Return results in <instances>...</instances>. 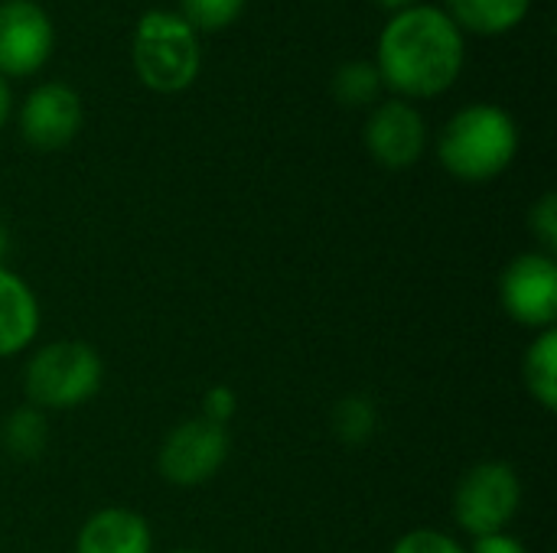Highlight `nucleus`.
Listing matches in <instances>:
<instances>
[{
	"label": "nucleus",
	"mask_w": 557,
	"mask_h": 553,
	"mask_svg": "<svg viewBox=\"0 0 557 553\" xmlns=\"http://www.w3.org/2000/svg\"><path fill=\"white\" fill-rule=\"evenodd\" d=\"M525 388L529 394L545 407L555 411L557 407V329H545L539 332V339L532 342V349L525 352Z\"/></svg>",
	"instance_id": "nucleus-14"
},
{
	"label": "nucleus",
	"mask_w": 557,
	"mask_h": 553,
	"mask_svg": "<svg viewBox=\"0 0 557 553\" xmlns=\"http://www.w3.org/2000/svg\"><path fill=\"white\" fill-rule=\"evenodd\" d=\"M101 378L104 368L98 352L78 339H65V342L42 345L29 359L23 385L36 407L69 411L91 401L101 388Z\"/></svg>",
	"instance_id": "nucleus-4"
},
{
	"label": "nucleus",
	"mask_w": 557,
	"mask_h": 553,
	"mask_svg": "<svg viewBox=\"0 0 557 553\" xmlns=\"http://www.w3.org/2000/svg\"><path fill=\"white\" fill-rule=\"evenodd\" d=\"M362 137L375 163H382L385 169H408L424 156L428 121L411 101L388 98L372 108Z\"/></svg>",
	"instance_id": "nucleus-10"
},
{
	"label": "nucleus",
	"mask_w": 557,
	"mask_h": 553,
	"mask_svg": "<svg viewBox=\"0 0 557 553\" xmlns=\"http://www.w3.org/2000/svg\"><path fill=\"white\" fill-rule=\"evenodd\" d=\"M529 225H532L535 238H539L548 251H555L557 248V196L555 192H545V196L532 205Z\"/></svg>",
	"instance_id": "nucleus-19"
},
{
	"label": "nucleus",
	"mask_w": 557,
	"mask_h": 553,
	"mask_svg": "<svg viewBox=\"0 0 557 553\" xmlns=\"http://www.w3.org/2000/svg\"><path fill=\"white\" fill-rule=\"evenodd\" d=\"M235 411H238V398H235V391H232V388L215 385V388H209V391H206V398H202V417H206V420H212V424L225 427V424L235 417Z\"/></svg>",
	"instance_id": "nucleus-21"
},
{
	"label": "nucleus",
	"mask_w": 557,
	"mask_h": 553,
	"mask_svg": "<svg viewBox=\"0 0 557 553\" xmlns=\"http://www.w3.org/2000/svg\"><path fill=\"white\" fill-rule=\"evenodd\" d=\"M55 46V26L36 0L0 3V78L36 75Z\"/></svg>",
	"instance_id": "nucleus-8"
},
{
	"label": "nucleus",
	"mask_w": 557,
	"mask_h": 553,
	"mask_svg": "<svg viewBox=\"0 0 557 553\" xmlns=\"http://www.w3.org/2000/svg\"><path fill=\"white\" fill-rule=\"evenodd\" d=\"M470 553H529L522 548V541H516L512 535L499 531V535H486V538H476L473 551Z\"/></svg>",
	"instance_id": "nucleus-22"
},
{
	"label": "nucleus",
	"mask_w": 557,
	"mask_h": 553,
	"mask_svg": "<svg viewBox=\"0 0 557 553\" xmlns=\"http://www.w3.org/2000/svg\"><path fill=\"white\" fill-rule=\"evenodd\" d=\"M39 332L36 293L7 267H0V359L29 349Z\"/></svg>",
	"instance_id": "nucleus-12"
},
{
	"label": "nucleus",
	"mask_w": 557,
	"mask_h": 553,
	"mask_svg": "<svg viewBox=\"0 0 557 553\" xmlns=\"http://www.w3.org/2000/svg\"><path fill=\"white\" fill-rule=\"evenodd\" d=\"M392 553H470V551H463L454 538H447V535H441V531H411V535H405V538L395 544V551Z\"/></svg>",
	"instance_id": "nucleus-20"
},
{
	"label": "nucleus",
	"mask_w": 557,
	"mask_h": 553,
	"mask_svg": "<svg viewBox=\"0 0 557 553\" xmlns=\"http://www.w3.org/2000/svg\"><path fill=\"white\" fill-rule=\"evenodd\" d=\"M131 62L144 88L157 95L186 91L202 68L199 33L176 13L153 7L140 13L131 39Z\"/></svg>",
	"instance_id": "nucleus-3"
},
{
	"label": "nucleus",
	"mask_w": 557,
	"mask_h": 553,
	"mask_svg": "<svg viewBox=\"0 0 557 553\" xmlns=\"http://www.w3.org/2000/svg\"><path fill=\"white\" fill-rule=\"evenodd\" d=\"M49 443V424L36 407H20L3 424V447L16 460H36L42 456Z\"/></svg>",
	"instance_id": "nucleus-16"
},
{
	"label": "nucleus",
	"mask_w": 557,
	"mask_h": 553,
	"mask_svg": "<svg viewBox=\"0 0 557 553\" xmlns=\"http://www.w3.org/2000/svg\"><path fill=\"white\" fill-rule=\"evenodd\" d=\"M10 108H13L10 85H7V78H0V130H3V124L10 121Z\"/></svg>",
	"instance_id": "nucleus-23"
},
{
	"label": "nucleus",
	"mask_w": 557,
	"mask_h": 553,
	"mask_svg": "<svg viewBox=\"0 0 557 553\" xmlns=\"http://www.w3.org/2000/svg\"><path fill=\"white\" fill-rule=\"evenodd\" d=\"M82 121H85L82 95L65 81L36 85L20 108V134L33 150L42 153L69 147L82 130Z\"/></svg>",
	"instance_id": "nucleus-9"
},
{
	"label": "nucleus",
	"mask_w": 557,
	"mask_h": 553,
	"mask_svg": "<svg viewBox=\"0 0 557 553\" xmlns=\"http://www.w3.org/2000/svg\"><path fill=\"white\" fill-rule=\"evenodd\" d=\"M375 427H379V414H375V404L369 398L349 394L333 407V430L346 447L369 443Z\"/></svg>",
	"instance_id": "nucleus-17"
},
{
	"label": "nucleus",
	"mask_w": 557,
	"mask_h": 553,
	"mask_svg": "<svg viewBox=\"0 0 557 553\" xmlns=\"http://www.w3.org/2000/svg\"><path fill=\"white\" fill-rule=\"evenodd\" d=\"M463 62L467 39L437 3H414L392 13L375 42L382 88L401 101L441 98L463 75Z\"/></svg>",
	"instance_id": "nucleus-1"
},
{
	"label": "nucleus",
	"mask_w": 557,
	"mask_h": 553,
	"mask_svg": "<svg viewBox=\"0 0 557 553\" xmlns=\"http://www.w3.org/2000/svg\"><path fill=\"white\" fill-rule=\"evenodd\" d=\"M444 10L460 33L503 36L525 23L532 0H444Z\"/></svg>",
	"instance_id": "nucleus-13"
},
{
	"label": "nucleus",
	"mask_w": 557,
	"mask_h": 553,
	"mask_svg": "<svg viewBox=\"0 0 557 553\" xmlns=\"http://www.w3.org/2000/svg\"><path fill=\"white\" fill-rule=\"evenodd\" d=\"M173 553H202V551H173Z\"/></svg>",
	"instance_id": "nucleus-26"
},
{
	"label": "nucleus",
	"mask_w": 557,
	"mask_h": 553,
	"mask_svg": "<svg viewBox=\"0 0 557 553\" xmlns=\"http://www.w3.org/2000/svg\"><path fill=\"white\" fill-rule=\"evenodd\" d=\"M232 440L228 430L196 417V420H183L160 447V476L173 486H202L209 482L228 460Z\"/></svg>",
	"instance_id": "nucleus-6"
},
{
	"label": "nucleus",
	"mask_w": 557,
	"mask_h": 553,
	"mask_svg": "<svg viewBox=\"0 0 557 553\" xmlns=\"http://www.w3.org/2000/svg\"><path fill=\"white\" fill-rule=\"evenodd\" d=\"M379 7H385V10H392V13H398V10H408V7H414V3H421V0H375Z\"/></svg>",
	"instance_id": "nucleus-24"
},
{
	"label": "nucleus",
	"mask_w": 557,
	"mask_h": 553,
	"mask_svg": "<svg viewBox=\"0 0 557 553\" xmlns=\"http://www.w3.org/2000/svg\"><path fill=\"white\" fill-rule=\"evenodd\" d=\"M499 300L509 319L529 329H555L557 264L552 254H519L499 280Z\"/></svg>",
	"instance_id": "nucleus-7"
},
{
	"label": "nucleus",
	"mask_w": 557,
	"mask_h": 553,
	"mask_svg": "<svg viewBox=\"0 0 557 553\" xmlns=\"http://www.w3.org/2000/svg\"><path fill=\"white\" fill-rule=\"evenodd\" d=\"M519 153V127L499 104L460 108L437 137L441 166L463 183H490L503 176Z\"/></svg>",
	"instance_id": "nucleus-2"
},
{
	"label": "nucleus",
	"mask_w": 557,
	"mask_h": 553,
	"mask_svg": "<svg viewBox=\"0 0 557 553\" xmlns=\"http://www.w3.org/2000/svg\"><path fill=\"white\" fill-rule=\"evenodd\" d=\"M248 0H180V16L199 33H219L245 13Z\"/></svg>",
	"instance_id": "nucleus-18"
},
{
	"label": "nucleus",
	"mask_w": 557,
	"mask_h": 553,
	"mask_svg": "<svg viewBox=\"0 0 557 553\" xmlns=\"http://www.w3.org/2000/svg\"><path fill=\"white\" fill-rule=\"evenodd\" d=\"M153 538L147 521L127 508H104L91 515L75 541V553H150Z\"/></svg>",
	"instance_id": "nucleus-11"
},
{
	"label": "nucleus",
	"mask_w": 557,
	"mask_h": 553,
	"mask_svg": "<svg viewBox=\"0 0 557 553\" xmlns=\"http://www.w3.org/2000/svg\"><path fill=\"white\" fill-rule=\"evenodd\" d=\"M3 251H7V231L0 228V257H3Z\"/></svg>",
	"instance_id": "nucleus-25"
},
{
	"label": "nucleus",
	"mask_w": 557,
	"mask_h": 553,
	"mask_svg": "<svg viewBox=\"0 0 557 553\" xmlns=\"http://www.w3.org/2000/svg\"><path fill=\"white\" fill-rule=\"evenodd\" d=\"M522 502V486L512 466L480 463L463 473L454 489V518L473 538L499 535L516 518Z\"/></svg>",
	"instance_id": "nucleus-5"
},
{
	"label": "nucleus",
	"mask_w": 557,
	"mask_h": 553,
	"mask_svg": "<svg viewBox=\"0 0 557 553\" xmlns=\"http://www.w3.org/2000/svg\"><path fill=\"white\" fill-rule=\"evenodd\" d=\"M382 91V75L375 68V62L369 59H352V62H343L333 75V95L339 104L346 108H366V104H375Z\"/></svg>",
	"instance_id": "nucleus-15"
}]
</instances>
